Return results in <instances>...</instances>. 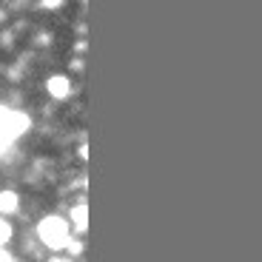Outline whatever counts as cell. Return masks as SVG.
Here are the masks:
<instances>
[{"mask_svg":"<svg viewBox=\"0 0 262 262\" xmlns=\"http://www.w3.org/2000/svg\"><path fill=\"white\" fill-rule=\"evenodd\" d=\"M0 262H14V259H12V254H9L6 248H0Z\"/></svg>","mask_w":262,"mask_h":262,"instance_id":"obj_8","label":"cell"},{"mask_svg":"<svg viewBox=\"0 0 262 262\" xmlns=\"http://www.w3.org/2000/svg\"><path fill=\"white\" fill-rule=\"evenodd\" d=\"M66 248L72 251V254H80V251H83V245H80V243H72V239H69V245H66Z\"/></svg>","mask_w":262,"mask_h":262,"instance_id":"obj_7","label":"cell"},{"mask_svg":"<svg viewBox=\"0 0 262 262\" xmlns=\"http://www.w3.org/2000/svg\"><path fill=\"white\" fill-rule=\"evenodd\" d=\"M12 223H6V220H0V248L3 245H9V239H12Z\"/></svg>","mask_w":262,"mask_h":262,"instance_id":"obj_6","label":"cell"},{"mask_svg":"<svg viewBox=\"0 0 262 262\" xmlns=\"http://www.w3.org/2000/svg\"><path fill=\"white\" fill-rule=\"evenodd\" d=\"M69 225H74L80 234H85V228H89V205L85 203L74 205V208L69 211Z\"/></svg>","mask_w":262,"mask_h":262,"instance_id":"obj_4","label":"cell"},{"mask_svg":"<svg viewBox=\"0 0 262 262\" xmlns=\"http://www.w3.org/2000/svg\"><path fill=\"white\" fill-rule=\"evenodd\" d=\"M29 128V117L23 112H12V108H3L0 105V151L6 148L14 137H20L23 131Z\"/></svg>","mask_w":262,"mask_h":262,"instance_id":"obj_2","label":"cell"},{"mask_svg":"<svg viewBox=\"0 0 262 262\" xmlns=\"http://www.w3.org/2000/svg\"><path fill=\"white\" fill-rule=\"evenodd\" d=\"M69 228H72L69 220H63V216H57V214H49L37 223V236L43 239L46 248L60 251V248L69 245Z\"/></svg>","mask_w":262,"mask_h":262,"instance_id":"obj_1","label":"cell"},{"mask_svg":"<svg viewBox=\"0 0 262 262\" xmlns=\"http://www.w3.org/2000/svg\"><path fill=\"white\" fill-rule=\"evenodd\" d=\"M17 208H20L17 191H9V188L0 191V214H3V216H12V214H17Z\"/></svg>","mask_w":262,"mask_h":262,"instance_id":"obj_5","label":"cell"},{"mask_svg":"<svg viewBox=\"0 0 262 262\" xmlns=\"http://www.w3.org/2000/svg\"><path fill=\"white\" fill-rule=\"evenodd\" d=\"M52 262H74V259H66V256H54Z\"/></svg>","mask_w":262,"mask_h":262,"instance_id":"obj_9","label":"cell"},{"mask_svg":"<svg viewBox=\"0 0 262 262\" xmlns=\"http://www.w3.org/2000/svg\"><path fill=\"white\" fill-rule=\"evenodd\" d=\"M46 89H49V94H52L54 100H66L69 94H72V80L66 77V74H54V77L46 80Z\"/></svg>","mask_w":262,"mask_h":262,"instance_id":"obj_3","label":"cell"}]
</instances>
